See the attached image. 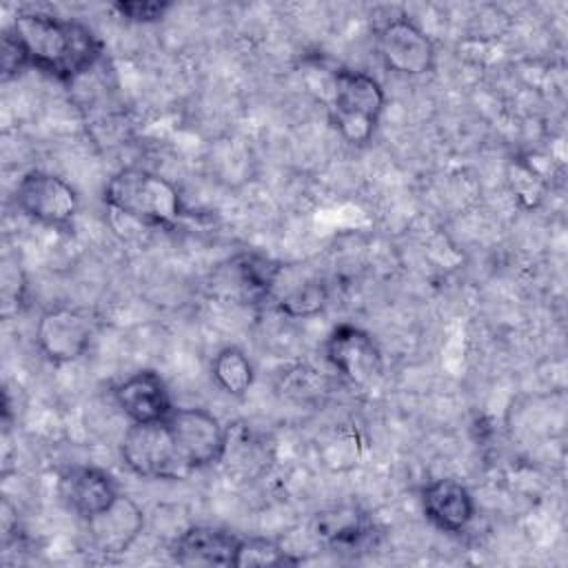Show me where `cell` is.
<instances>
[{"label": "cell", "instance_id": "obj_18", "mask_svg": "<svg viewBox=\"0 0 568 568\" xmlns=\"http://www.w3.org/2000/svg\"><path fill=\"white\" fill-rule=\"evenodd\" d=\"M211 377L231 397H244L253 386L255 371L248 355L237 346L220 348L211 359Z\"/></svg>", "mask_w": 568, "mask_h": 568}, {"label": "cell", "instance_id": "obj_3", "mask_svg": "<svg viewBox=\"0 0 568 568\" xmlns=\"http://www.w3.org/2000/svg\"><path fill=\"white\" fill-rule=\"evenodd\" d=\"M384 104V89L371 73L355 69H337L333 73L328 113L348 144L364 146L371 142Z\"/></svg>", "mask_w": 568, "mask_h": 568}, {"label": "cell", "instance_id": "obj_13", "mask_svg": "<svg viewBox=\"0 0 568 568\" xmlns=\"http://www.w3.org/2000/svg\"><path fill=\"white\" fill-rule=\"evenodd\" d=\"M422 510L426 519L444 532H462L475 519V497L455 477H439L422 488Z\"/></svg>", "mask_w": 568, "mask_h": 568}, {"label": "cell", "instance_id": "obj_9", "mask_svg": "<svg viewBox=\"0 0 568 568\" xmlns=\"http://www.w3.org/2000/svg\"><path fill=\"white\" fill-rule=\"evenodd\" d=\"M324 357L326 362L351 384L368 386L373 384L382 371L384 359L375 337L355 326V324H337L326 342H324Z\"/></svg>", "mask_w": 568, "mask_h": 568}, {"label": "cell", "instance_id": "obj_14", "mask_svg": "<svg viewBox=\"0 0 568 568\" xmlns=\"http://www.w3.org/2000/svg\"><path fill=\"white\" fill-rule=\"evenodd\" d=\"M240 537L217 526H191L171 544L180 566H233Z\"/></svg>", "mask_w": 568, "mask_h": 568}, {"label": "cell", "instance_id": "obj_12", "mask_svg": "<svg viewBox=\"0 0 568 568\" xmlns=\"http://www.w3.org/2000/svg\"><path fill=\"white\" fill-rule=\"evenodd\" d=\"M84 524L89 544L98 552L122 555L140 537L144 528V513L129 495L122 493L106 510L93 515Z\"/></svg>", "mask_w": 568, "mask_h": 568}, {"label": "cell", "instance_id": "obj_1", "mask_svg": "<svg viewBox=\"0 0 568 568\" xmlns=\"http://www.w3.org/2000/svg\"><path fill=\"white\" fill-rule=\"evenodd\" d=\"M7 29L22 44L29 67L60 82L78 80L102 55L98 36L78 20L44 11H22Z\"/></svg>", "mask_w": 568, "mask_h": 568}, {"label": "cell", "instance_id": "obj_19", "mask_svg": "<svg viewBox=\"0 0 568 568\" xmlns=\"http://www.w3.org/2000/svg\"><path fill=\"white\" fill-rule=\"evenodd\" d=\"M297 564L275 539L268 537H240L235 550V568H253V566H286Z\"/></svg>", "mask_w": 568, "mask_h": 568}, {"label": "cell", "instance_id": "obj_8", "mask_svg": "<svg viewBox=\"0 0 568 568\" xmlns=\"http://www.w3.org/2000/svg\"><path fill=\"white\" fill-rule=\"evenodd\" d=\"M377 55L397 75H426L435 69L437 51L430 36L408 16H395L377 29Z\"/></svg>", "mask_w": 568, "mask_h": 568}, {"label": "cell", "instance_id": "obj_10", "mask_svg": "<svg viewBox=\"0 0 568 568\" xmlns=\"http://www.w3.org/2000/svg\"><path fill=\"white\" fill-rule=\"evenodd\" d=\"M113 402L131 424L164 422L175 408L166 382L151 368L135 371L115 384Z\"/></svg>", "mask_w": 568, "mask_h": 568}, {"label": "cell", "instance_id": "obj_2", "mask_svg": "<svg viewBox=\"0 0 568 568\" xmlns=\"http://www.w3.org/2000/svg\"><path fill=\"white\" fill-rule=\"evenodd\" d=\"M102 200L118 215L149 229H175L189 215L178 186L142 166L115 171L104 186Z\"/></svg>", "mask_w": 568, "mask_h": 568}, {"label": "cell", "instance_id": "obj_11", "mask_svg": "<svg viewBox=\"0 0 568 568\" xmlns=\"http://www.w3.org/2000/svg\"><path fill=\"white\" fill-rule=\"evenodd\" d=\"M60 501L80 519L106 510L120 495V486L111 473L98 466H71L58 479Z\"/></svg>", "mask_w": 568, "mask_h": 568}, {"label": "cell", "instance_id": "obj_21", "mask_svg": "<svg viewBox=\"0 0 568 568\" xmlns=\"http://www.w3.org/2000/svg\"><path fill=\"white\" fill-rule=\"evenodd\" d=\"M171 2L166 0H118L111 4V11L118 13V18L135 24H151L160 22L169 11Z\"/></svg>", "mask_w": 568, "mask_h": 568}, {"label": "cell", "instance_id": "obj_4", "mask_svg": "<svg viewBox=\"0 0 568 568\" xmlns=\"http://www.w3.org/2000/svg\"><path fill=\"white\" fill-rule=\"evenodd\" d=\"M18 211L31 222L71 233L80 211V197L75 189L60 175L42 169L27 171L13 191Z\"/></svg>", "mask_w": 568, "mask_h": 568}, {"label": "cell", "instance_id": "obj_22", "mask_svg": "<svg viewBox=\"0 0 568 568\" xmlns=\"http://www.w3.org/2000/svg\"><path fill=\"white\" fill-rule=\"evenodd\" d=\"M27 67H29V62H27L22 44L16 40V36L9 29H4V36H2V75H4V80H9L11 75H18Z\"/></svg>", "mask_w": 568, "mask_h": 568}, {"label": "cell", "instance_id": "obj_5", "mask_svg": "<svg viewBox=\"0 0 568 568\" xmlns=\"http://www.w3.org/2000/svg\"><path fill=\"white\" fill-rule=\"evenodd\" d=\"M120 455L124 466L144 479H186L191 475L164 422L131 424L122 435Z\"/></svg>", "mask_w": 568, "mask_h": 568}, {"label": "cell", "instance_id": "obj_20", "mask_svg": "<svg viewBox=\"0 0 568 568\" xmlns=\"http://www.w3.org/2000/svg\"><path fill=\"white\" fill-rule=\"evenodd\" d=\"M326 300H328L326 286L317 280H311L291 288L284 297H280L277 311L288 317H308L320 313L326 306Z\"/></svg>", "mask_w": 568, "mask_h": 568}, {"label": "cell", "instance_id": "obj_6", "mask_svg": "<svg viewBox=\"0 0 568 568\" xmlns=\"http://www.w3.org/2000/svg\"><path fill=\"white\" fill-rule=\"evenodd\" d=\"M98 322L82 306H51L36 324V346L42 357L55 366L78 362L95 337Z\"/></svg>", "mask_w": 568, "mask_h": 568}, {"label": "cell", "instance_id": "obj_15", "mask_svg": "<svg viewBox=\"0 0 568 568\" xmlns=\"http://www.w3.org/2000/svg\"><path fill=\"white\" fill-rule=\"evenodd\" d=\"M231 273L237 280V288L248 302H262L266 300L280 275L284 273V264L260 255V253H240L231 260Z\"/></svg>", "mask_w": 568, "mask_h": 568}, {"label": "cell", "instance_id": "obj_16", "mask_svg": "<svg viewBox=\"0 0 568 568\" xmlns=\"http://www.w3.org/2000/svg\"><path fill=\"white\" fill-rule=\"evenodd\" d=\"M266 444L244 422L226 426V444L220 464H226L231 473L253 477L264 468Z\"/></svg>", "mask_w": 568, "mask_h": 568}, {"label": "cell", "instance_id": "obj_17", "mask_svg": "<svg viewBox=\"0 0 568 568\" xmlns=\"http://www.w3.org/2000/svg\"><path fill=\"white\" fill-rule=\"evenodd\" d=\"M313 535L328 546L348 548L368 535V521L355 508L339 506L315 515Z\"/></svg>", "mask_w": 568, "mask_h": 568}, {"label": "cell", "instance_id": "obj_7", "mask_svg": "<svg viewBox=\"0 0 568 568\" xmlns=\"http://www.w3.org/2000/svg\"><path fill=\"white\" fill-rule=\"evenodd\" d=\"M164 424L184 466L191 473L220 464L226 444V426H222L211 410L197 406H175Z\"/></svg>", "mask_w": 568, "mask_h": 568}]
</instances>
